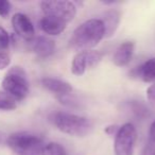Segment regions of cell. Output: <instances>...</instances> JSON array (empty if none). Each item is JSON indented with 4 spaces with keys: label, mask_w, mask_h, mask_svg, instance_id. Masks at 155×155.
I'll use <instances>...</instances> for the list:
<instances>
[{
    "label": "cell",
    "mask_w": 155,
    "mask_h": 155,
    "mask_svg": "<svg viewBox=\"0 0 155 155\" xmlns=\"http://www.w3.org/2000/svg\"><path fill=\"white\" fill-rule=\"evenodd\" d=\"M105 37V29L101 19L91 18L81 24L72 33L69 46L78 52L95 48Z\"/></svg>",
    "instance_id": "obj_1"
},
{
    "label": "cell",
    "mask_w": 155,
    "mask_h": 155,
    "mask_svg": "<svg viewBox=\"0 0 155 155\" xmlns=\"http://www.w3.org/2000/svg\"><path fill=\"white\" fill-rule=\"evenodd\" d=\"M50 121L60 132L73 137H84L93 130V122L88 118L67 112L53 113Z\"/></svg>",
    "instance_id": "obj_2"
},
{
    "label": "cell",
    "mask_w": 155,
    "mask_h": 155,
    "mask_svg": "<svg viewBox=\"0 0 155 155\" xmlns=\"http://www.w3.org/2000/svg\"><path fill=\"white\" fill-rule=\"evenodd\" d=\"M7 144L16 155H44L46 142L29 132H16L8 136Z\"/></svg>",
    "instance_id": "obj_3"
},
{
    "label": "cell",
    "mask_w": 155,
    "mask_h": 155,
    "mask_svg": "<svg viewBox=\"0 0 155 155\" xmlns=\"http://www.w3.org/2000/svg\"><path fill=\"white\" fill-rule=\"evenodd\" d=\"M2 87L7 94L16 101H22L29 95L30 86L26 71L20 66H14L9 69L2 80Z\"/></svg>",
    "instance_id": "obj_4"
},
{
    "label": "cell",
    "mask_w": 155,
    "mask_h": 155,
    "mask_svg": "<svg viewBox=\"0 0 155 155\" xmlns=\"http://www.w3.org/2000/svg\"><path fill=\"white\" fill-rule=\"evenodd\" d=\"M44 16H51L68 25L77 15V7L71 1L67 0H52L43 1L41 3Z\"/></svg>",
    "instance_id": "obj_5"
},
{
    "label": "cell",
    "mask_w": 155,
    "mask_h": 155,
    "mask_svg": "<svg viewBox=\"0 0 155 155\" xmlns=\"http://www.w3.org/2000/svg\"><path fill=\"white\" fill-rule=\"evenodd\" d=\"M136 140H137V131L133 123L127 122L122 124L115 136V155H133Z\"/></svg>",
    "instance_id": "obj_6"
},
{
    "label": "cell",
    "mask_w": 155,
    "mask_h": 155,
    "mask_svg": "<svg viewBox=\"0 0 155 155\" xmlns=\"http://www.w3.org/2000/svg\"><path fill=\"white\" fill-rule=\"evenodd\" d=\"M12 26L15 33L22 39L31 41L35 37V29L31 19L22 13H16L12 17Z\"/></svg>",
    "instance_id": "obj_7"
},
{
    "label": "cell",
    "mask_w": 155,
    "mask_h": 155,
    "mask_svg": "<svg viewBox=\"0 0 155 155\" xmlns=\"http://www.w3.org/2000/svg\"><path fill=\"white\" fill-rule=\"evenodd\" d=\"M30 44V49L34 52L38 58H46L54 53L55 51V43L53 39L47 36H37L34 37Z\"/></svg>",
    "instance_id": "obj_8"
},
{
    "label": "cell",
    "mask_w": 155,
    "mask_h": 155,
    "mask_svg": "<svg viewBox=\"0 0 155 155\" xmlns=\"http://www.w3.org/2000/svg\"><path fill=\"white\" fill-rule=\"evenodd\" d=\"M41 85L50 93L54 94L56 98L70 95L72 91V87L68 82L54 78H44L41 80Z\"/></svg>",
    "instance_id": "obj_9"
},
{
    "label": "cell",
    "mask_w": 155,
    "mask_h": 155,
    "mask_svg": "<svg viewBox=\"0 0 155 155\" xmlns=\"http://www.w3.org/2000/svg\"><path fill=\"white\" fill-rule=\"evenodd\" d=\"M135 49V44L133 41H124L116 49L113 56V62L116 66L124 67L131 62Z\"/></svg>",
    "instance_id": "obj_10"
},
{
    "label": "cell",
    "mask_w": 155,
    "mask_h": 155,
    "mask_svg": "<svg viewBox=\"0 0 155 155\" xmlns=\"http://www.w3.org/2000/svg\"><path fill=\"white\" fill-rule=\"evenodd\" d=\"M39 27H41L44 33L55 36V35H58L62 32H64L67 27V24H65L64 21L60 19L51 17V16H44L39 20Z\"/></svg>",
    "instance_id": "obj_11"
},
{
    "label": "cell",
    "mask_w": 155,
    "mask_h": 155,
    "mask_svg": "<svg viewBox=\"0 0 155 155\" xmlns=\"http://www.w3.org/2000/svg\"><path fill=\"white\" fill-rule=\"evenodd\" d=\"M135 77L146 83H155V58H151L136 67L133 71Z\"/></svg>",
    "instance_id": "obj_12"
},
{
    "label": "cell",
    "mask_w": 155,
    "mask_h": 155,
    "mask_svg": "<svg viewBox=\"0 0 155 155\" xmlns=\"http://www.w3.org/2000/svg\"><path fill=\"white\" fill-rule=\"evenodd\" d=\"M120 12L117 10H110L104 14V17L101 20L105 29V37H112L115 34L120 24Z\"/></svg>",
    "instance_id": "obj_13"
},
{
    "label": "cell",
    "mask_w": 155,
    "mask_h": 155,
    "mask_svg": "<svg viewBox=\"0 0 155 155\" xmlns=\"http://www.w3.org/2000/svg\"><path fill=\"white\" fill-rule=\"evenodd\" d=\"M87 69V58H86V51L78 52L72 58L71 63V72L74 75H83Z\"/></svg>",
    "instance_id": "obj_14"
},
{
    "label": "cell",
    "mask_w": 155,
    "mask_h": 155,
    "mask_svg": "<svg viewBox=\"0 0 155 155\" xmlns=\"http://www.w3.org/2000/svg\"><path fill=\"white\" fill-rule=\"evenodd\" d=\"M127 110L137 119H146L149 117V108L140 101H129L127 103Z\"/></svg>",
    "instance_id": "obj_15"
},
{
    "label": "cell",
    "mask_w": 155,
    "mask_h": 155,
    "mask_svg": "<svg viewBox=\"0 0 155 155\" xmlns=\"http://www.w3.org/2000/svg\"><path fill=\"white\" fill-rule=\"evenodd\" d=\"M17 107V101L5 91H0V110H14Z\"/></svg>",
    "instance_id": "obj_16"
},
{
    "label": "cell",
    "mask_w": 155,
    "mask_h": 155,
    "mask_svg": "<svg viewBox=\"0 0 155 155\" xmlns=\"http://www.w3.org/2000/svg\"><path fill=\"white\" fill-rule=\"evenodd\" d=\"M103 54L97 50H88L86 51V58H87V68H94L102 61Z\"/></svg>",
    "instance_id": "obj_17"
},
{
    "label": "cell",
    "mask_w": 155,
    "mask_h": 155,
    "mask_svg": "<svg viewBox=\"0 0 155 155\" xmlns=\"http://www.w3.org/2000/svg\"><path fill=\"white\" fill-rule=\"evenodd\" d=\"M44 155H67V153L58 142H48L45 146Z\"/></svg>",
    "instance_id": "obj_18"
},
{
    "label": "cell",
    "mask_w": 155,
    "mask_h": 155,
    "mask_svg": "<svg viewBox=\"0 0 155 155\" xmlns=\"http://www.w3.org/2000/svg\"><path fill=\"white\" fill-rule=\"evenodd\" d=\"M11 44V37H10V34L8 33V31L5 30L3 27L0 26V50H3L5 51V49H8Z\"/></svg>",
    "instance_id": "obj_19"
},
{
    "label": "cell",
    "mask_w": 155,
    "mask_h": 155,
    "mask_svg": "<svg viewBox=\"0 0 155 155\" xmlns=\"http://www.w3.org/2000/svg\"><path fill=\"white\" fill-rule=\"evenodd\" d=\"M147 100L151 107L155 110V83L147 89Z\"/></svg>",
    "instance_id": "obj_20"
},
{
    "label": "cell",
    "mask_w": 155,
    "mask_h": 155,
    "mask_svg": "<svg viewBox=\"0 0 155 155\" xmlns=\"http://www.w3.org/2000/svg\"><path fill=\"white\" fill-rule=\"evenodd\" d=\"M11 9H12V5H11V2L10 1H0V16L3 18L8 17L11 12Z\"/></svg>",
    "instance_id": "obj_21"
},
{
    "label": "cell",
    "mask_w": 155,
    "mask_h": 155,
    "mask_svg": "<svg viewBox=\"0 0 155 155\" xmlns=\"http://www.w3.org/2000/svg\"><path fill=\"white\" fill-rule=\"evenodd\" d=\"M11 63V58L10 55L3 50H0V70L7 68Z\"/></svg>",
    "instance_id": "obj_22"
},
{
    "label": "cell",
    "mask_w": 155,
    "mask_h": 155,
    "mask_svg": "<svg viewBox=\"0 0 155 155\" xmlns=\"http://www.w3.org/2000/svg\"><path fill=\"white\" fill-rule=\"evenodd\" d=\"M141 155H155V144L149 141L142 150Z\"/></svg>",
    "instance_id": "obj_23"
},
{
    "label": "cell",
    "mask_w": 155,
    "mask_h": 155,
    "mask_svg": "<svg viewBox=\"0 0 155 155\" xmlns=\"http://www.w3.org/2000/svg\"><path fill=\"white\" fill-rule=\"evenodd\" d=\"M119 127H118V125H116V124L108 125V127H106L105 129H104V132L110 136H116L117 132L119 131Z\"/></svg>",
    "instance_id": "obj_24"
},
{
    "label": "cell",
    "mask_w": 155,
    "mask_h": 155,
    "mask_svg": "<svg viewBox=\"0 0 155 155\" xmlns=\"http://www.w3.org/2000/svg\"><path fill=\"white\" fill-rule=\"evenodd\" d=\"M149 141L155 144V120L150 125V130H149Z\"/></svg>",
    "instance_id": "obj_25"
},
{
    "label": "cell",
    "mask_w": 155,
    "mask_h": 155,
    "mask_svg": "<svg viewBox=\"0 0 155 155\" xmlns=\"http://www.w3.org/2000/svg\"><path fill=\"white\" fill-rule=\"evenodd\" d=\"M7 138H8V135L5 133H3L2 131H0V144L2 143H7Z\"/></svg>",
    "instance_id": "obj_26"
}]
</instances>
